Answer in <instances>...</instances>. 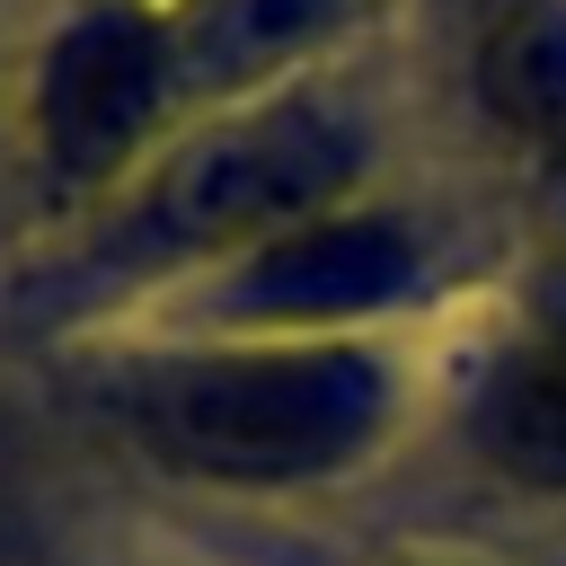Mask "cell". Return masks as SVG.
Returning a JSON list of instances; mask_svg holds the SVG:
<instances>
[{
	"mask_svg": "<svg viewBox=\"0 0 566 566\" xmlns=\"http://www.w3.org/2000/svg\"><path fill=\"white\" fill-rule=\"evenodd\" d=\"M389 416V363L363 345H265L203 354L133 389L142 442L186 478L274 486L345 469Z\"/></svg>",
	"mask_w": 566,
	"mask_h": 566,
	"instance_id": "obj_1",
	"label": "cell"
},
{
	"mask_svg": "<svg viewBox=\"0 0 566 566\" xmlns=\"http://www.w3.org/2000/svg\"><path fill=\"white\" fill-rule=\"evenodd\" d=\"M345 177H354V124L336 106H310V97L265 106L248 124L186 142L115 221V256L150 265V256H195V248L283 230V221L318 212Z\"/></svg>",
	"mask_w": 566,
	"mask_h": 566,
	"instance_id": "obj_2",
	"label": "cell"
},
{
	"mask_svg": "<svg viewBox=\"0 0 566 566\" xmlns=\"http://www.w3.org/2000/svg\"><path fill=\"white\" fill-rule=\"evenodd\" d=\"M177 80V53L159 44V27L106 9V18H80L53 62H44V97H35V124H44V159L62 186H97L133 159V142L159 124V97Z\"/></svg>",
	"mask_w": 566,
	"mask_h": 566,
	"instance_id": "obj_3",
	"label": "cell"
},
{
	"mask_svg": "<svg viewBox=\"0 0 566 566\" xmlns=\"http://www.w3.org/2000/svg\"><path fill=\"white\" fill-rule=\"evenodd\" d=\"M416 283V248L398 221H363V212H318L310 230H274L239 274H230V310L239 318H354L380 310Z\"/></svg>",
	"mask_w": 566,
	"mask_h": 566,
	"instance_id": "obj_4",
	"label": "cell"
},
{
	"mask_svg": "<svg viewBox=\"0 0 566 566\" xmlns=\"http://www.w3.org/2000/svg\"><path fill=\"white\" fill-rule=\"evenodd\" d=\"M486 451L522 486H566V301L522 336V354L495 371L486 398Z\"/></svg>",
	"mask_w": 566,
	"mask_h": 566,
	"instance_id": "obj_5",
	"label": "cell"
},
{
	"mask_svg": "<svg viewBox=\"0 0 566 566\" xmlns=\"http://www.w3.org/2000/svg\"><path fill=\"white\" fill-rule=\"evenodd\" d=\"M486 106L539 142V150H566V0H531L513 9L495 35H486Z\"/></svg>",
	"mask_w": 566,
	"mask_h": 566,
	"instance_id": "obj_6",
	"label": "cell"
},
{
	"mask_svg": "<svg viewBox=\"0 0 566 566\" xmlns=\"http://www.w3.org/2000/svg\"><path fill=\"white\" fill-rule=\"evenodd\" d=\"M327 18H336V0H203L195 27L177 35V71L203 88H239V80L274 71L283 53H301Z\"/></svg>",
	"mask_w": 566,
	"mask_h": 566,
	"instance_id": "obj_7",
	"label": "cell"
}]
</instances>
